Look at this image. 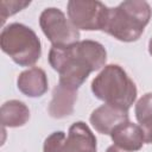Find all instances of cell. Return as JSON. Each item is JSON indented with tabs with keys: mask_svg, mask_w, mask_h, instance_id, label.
<instances>
[{
	"mask_svg": "<svg viewBox=\"0 0 152 152\" xmlns=\"http://www.w3.org/2000/svg\"><path fill=\"white\" fill-rule=\"evenodd\" d=\"M107 61L104 46L95 40H80L68 46H51L49 63L59 75L61 84L77 90L88 76Z\"/></svg>",
	"mask_w": 152,
	"mask_h": 152,
	"instance_id": "1",
	"label": "cell"
},
{
	"mask_svg": "<svg viewBox=\"0 0 152 152\" xmlns=\"http://www.w3.org/2000/svg\"><path fill=\"white\" fill-rule=\"evenodd\" d=\"M152 15L151 6L141 0H127L108 8L103 32L121 42H135L142 34Z\"/></svg>",
	"mask_w": 152,
	"mask_h": 152,
	"instance_id": "2",
	"label": "cell"
},
{
	"mask_svg": "<svg viewBox=\"0 0 152 152\" xmlns=\"http://www.w3.org/2000/svg\"><path fill=\"white\" fill-rule=\"evenodd\" d=\"M93 94L107 104L128 110L137 99V87L118 64H108L91 82Z\"/></svg>",
	"mask_w": 152,
	"mask_h": 152,
	"instance_id": "3",
	"label": "cell"
},
{
	"mask_svg": "<svg viewBox=\"0 0 152 152\" xmlns=\"http://www.w3.org/2000/svg\"><path fill=\"white\" fill-rule=\"evenodd\" d=\"M1 50L20 66L33 65L42 55V44L36 32L20 23L5 26L0 34Z\"/></svg>",
	"mask_w": 152,
	"mask_h": 152,
	"instance_id": "4",
	"label": "cell"
},
{
	"mask_svg": "<svg viewBox=\"0 0 152 152\" xmlns=\"http://www.w3.org/2000/svg\"><path fill=\"white\" fill-rule=\"evenodd\" d=\"M39 25L52 46H68L80 42L78 30L59 8H45L40 13Z\"/></svg>",
	"mask_w": 152,
	"mask_h": 152,
	"instance_id": "5",
	"label": "cell"
},
{
	"mask_svg": "<svg viewBox=\"0 0 152 152\" xmlns=\"http://www.w3.org/2000/svg\"><path fill=\"white\" fill-rule=\"evenodd\" d=\"M68 18L77 30L97 31L103 28L108 7L101 1L71 0L66 5Z\"/></svg>",
	"mask_w": 152,
	"mask_h": 152,
	"instance_id": "6",
	"label": "cell"
},
{
	"mask_svg": "<svg viewBox=\"0 0 152 152\" xmlns=\"http://www.w3.org/2000/svg\"><path fill=\"white\" fill-rule=\"evenodd\" d=\"M125 121H128V110L107 103L97 107L90 114V124L101 134H110L118 125Z\"/></svg>",
	"mask_w": 152,
	"mask_h": 152,
	"instance_id": "7",
	"label": "cell"
},
{
	"mask_svg": "<svg viewBox=\"0 0 152 152\" xmlns=\"http://www.w3.org/2000/svg\"><path fill=\"white\" fill-rule=\"evenodd\" d=\"M109 135L114 142L113 145L128 152L139 151L145 144V137L141 127L129 120L118 125Z\"/></svg>",
	"mask_w": 152,
	"mask_h": 152,
	"instance_id": "8",
	"label": "cell"
},
{
	"mask_svg": "<svg viewBox=\"0 0 152 152\" xmlns=\"http://www.w3.org/2000/svg\"><path fill=\"white\" fill-rule=\"evenodd\" d=\"M96 138L83 121L74 122L65 139V152H97Z\"/></svg>",
	"mask_w": 152,
	"mask_h": 152,
	"instance_id": "9",
	"label": "cell"
},
{
	"mask_svg": "<svg viewBox=\"0 0 152 152\" xmlns=\"http://www.w3.org/2000/svg\"><path fill=\"white\" fill-rule=\"evenodd\" d=\"M17 86L18 89L28 97H40L49 88L45 71L37 66L20 72L17 80Z\"/></svg>",
	"mask_w": 152,
	"mask_h": 152,
	"instance_id": "10",
	"label": "cell"
},
{
	"mask_svg": "<svg viewBox=\"0 0 152 152\" xmlns=\"http://www.w3.org/2000/svg\"><path fill=\"white\" fill-rule=\"evenodd\" d=\"M77 100V90L58 83L52 91V100L49 104V114L55 119H63L74 112Z\"/></svg>",
	"mask_w": 152,
	"mask_h": 152,
	"instance_id": "11",
	"label": "cell"
},
{
	"mask_svg": "<svg viewBox=\"0 0 152 152\" xmlns=\"http://www.w3.org/2000/svg\"><path fill=\"white\" fill-rule=\"evenodd\" d=\"M0 115L4 127H20L28 121L30 109L19 100H10L1 106Z\"/></svg>",
	"mask_w": 152,
	"mask_h": 152,
	"instance_id": "12",
	"label": "cell"
},
{
	"mask_svg": "<svg viewBox=\"0 0 152 152\" xmlns=\"http://www.w3.org/2000/svg\"><path fill=\"white\" fill-rule=\"evenodd\" d=\"M135 118L141 127L146 144H152V93H146L135 103Z\"/></svg>",
	"mask_w": 152,
	"mask_h": 152,
	"instance_id": "13",
	"label": "cell"
},
{
	"mask_svg": "<svg viewBox=\"0 0 152 152\" xmlns=\"http://www.w3.org/2000/svg\"><path fill=\"white\" fill-rule=\"evenodd\" d=\"M65 133L57 131L51 133L44 141V152H65Z\"/></svg>",
	"mask_w": 152,
	"mask_h": 152,
	"instance_id": "14",
	"label": "cell"
},
{
	"mask_svg": "<svg viewBox=\"0 0 152 152\" xmlns=\"http://www.w3.org/2000/svg\"><path fill=\"white\" fill-rule=\"evenodd\" d=\"M30 1H0V17H1V24L5 23L6 18L8 15H12L21 10H24L26 6H28Z\"/></svg>",
	"mask_w": 152,
	"mask_h": 152,
	"instance_id": "15",
	"label": "cell"
},
{
	"mask_svg": "<svg viewBox=\"0 0 152 152\" xmlns=\"http://www.w3.org/2000/svg\"><path fill=\"white\" fill-rule=\"evenodd\" d=\"M106 152H128V151H125V150H122V148H120V147H118L115 145H112V146H109L107 148Z\"/></svg>",
	"mask_w": 152,
	"mask_h": 152,
	"instance_id": "16",
	"label": "cell"
},
{
	"mask_svg": "<svg viewBox=\"0 0 152 152\" xmlns=\"http://www.w3.org/2000/svg\"><path fill=\"white\" fill-rule=\"evenodd\" d=\"M148 53L152 56V38H151L150 42H148Z\"/></svg>",
	"mask_w": 152,
	"mask_h": 152,
	"instance_id": "17",
	"label": "cell"
}]
</instances>
